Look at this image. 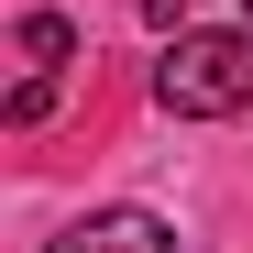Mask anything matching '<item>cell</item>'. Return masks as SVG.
<instances>
[{
    "mask_svg": "<svg viewBox=\"0 0 253 253\" xmlns=\"http://www.w3.org/2000/svg\"><path fill=\"white\" fill-rule=\"evenodd\" d=\"M154 99L176 121H231L253 110V33H176L154 55Z\"/></svg>",
    "mask_w": 253,
    "mask_h": 253,
    "instance_id": "6da1fadb",
    "label": "cell"
},
{
    "mask_svg": "<svg viewBox=\"0 0 253 253\" xmlns=\"http://www.w3.org/2000/svg\"><path fill=\"white\" fill-rule=\"evenodd\" d=\"M44 253H176V231H165L154 209H88V220H66Z\"/></svg>",
    "mask_w": 253,
    "mask_h": 253,
    "instance_id": "7a4b0ae2",
    "label": "cell"
},
{
    "mask_svg": "<svg viewBox=\"0 0 253 253\" xmlns=\"http://www.w3.org/2000/svg\"><path fill=\"white\" fill-rule=\"evenodd\" d=\"M22 55H33V77L11 88V121H44V110H55V66L77 55V22H66V11H33V22H22Z\"/></svg>",
    "mask_w": 253,
    "mask_h": 253,
    "instance_id": "3957f363",
    "label": "cell"
}]
</instances>
